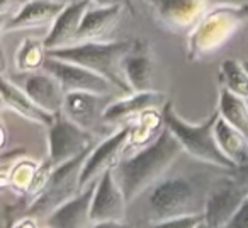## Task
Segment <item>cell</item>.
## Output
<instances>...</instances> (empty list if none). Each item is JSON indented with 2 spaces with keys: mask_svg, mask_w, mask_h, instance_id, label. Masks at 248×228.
Segmentation results:
<instances>
[{
  "mask_svg": "<svg viewBox=\"0 0 248 228\" xmlns=\"http://www.w3.org/2000/svg\"><path fill=\"white\" fill-rule=\"evenodd\" d=\"M182 152L184 148L179 140L165 126L155 142L136 152L135 155L121 160L114 170L128 203L135 201L145 191L160 182L162 176L172 167Z\"/></svg>",
  "mask_w": 248,
  "mask_h": 228,
  "instance_id": "1",
  "label": "cell"
},
{
  "mask_svg": "<svg viewBox=\"0 0 248 228\" xmlns=\"http://www.w3.org/2000/svg\"><path fill=\"white\" fill-rule=\"evenodd\" d=\"M135 46V39L126 41H87L66 46V48L51 49L49 56L60 60L77 63L92 72L106 77L116 89L123 90L124 94H131V87L126 82L123 73V60Z\"/></svg>",
  "mask_w": 248,
  "mask_h": 228,
  "instance_id": "2",
  "label": "cell"
},
{
  "mask_svg": "<svg viewBox=\"0 0 248 228\" xmlns=\"http://www.w3.org/2000/svg\"><path fill=\"white\" fill-rule=\"evenodd\" d=\"M248 21V5H219L206 12L187 36V60L197 62L224 46L240 26Z\"/></svg>",
  "mask_w": 248,
  "mask_h": 228,
  "instance_id": "3",
  "label": "cell"
},
{
  "mask_svg": "<svg viewBox=\"0 0 248 228\" xmlns=\"http://www.w3.org/2000/svg\"><path fill=\"white\" fill-rule=\"evenodd\" d=\"M162 111L165 126L175 135V138L182 145L184 152L189 153L194 159L201 160V162L221 167V169H226L230 172L236 169V165L221 152L216 136H214V125H216V119L219 116L217 111L209 119L199 123V125H192V123H187L186 119L180 118L170 100H167Z\"/></svg>",
  "mask_w": 248,
  "mask_h": 228,
  "instance_id": "4",
  "label": "cell"
},
{
  "mask_svg": "<svg viewBox=\"0 0 248 228\" xmlns=\"http://www.w3.org/2000/svg\"><path fill=\"white\" fill-rule=\"evenodd\" d=\"M148 203L155 221L202 213L201 210H197L199 196H197L196 186L192 184V180L182 176L162 179L160 182H156L150 189Z\"/></svg>",
  "mask_w": 248,
  "mask_h": 228,
  "instance_id": "5",
  "label": "cell"
},
{
  "mask_svg": "<svg viewBox=\"0 0 248 228\" xmlns=\"http://www.w3.org/2000/svg\"><path fill=\"white\" fill-rule=\"evenodd\" d=\"M89 152L82 153L80 157L63 163V165L55 167L48 186L31 203L28 214H32V216H45L46 214L48 216L58 206L65 204L66 201H70L80 193V174H82L83 162H85Z\"/></svg>",
  "mask_w": 248,
  "mask_h": 228,
  "instance_id": "6",
  "label": "cell"
},
{
  "mask_svg": "<svg viewBox=\"0 0 248 228\" xmlns=\"http://www.w3.org/2000/svg\"><path fill=\"white\" fill-rule=\"evenodd\" d=\"M247 196L248 187L238 182L233 176L217 179L204 197V221L211 228H224L233 220Z\"/></svg>",
  "mask_w": 248,
  "mask_h": 228,
  "instance_id": "7",
  "label": "cell"
},
{
  "mask_svg": "<svg viewBox=\"0 0 248 228\" xmlns=\"http://www.w3.org/2000/svg\"><path fill=\"white\" fill-rule=\"evenodd\" d=\"M92 147L90 133L77 126L63 113L56 114L55 123L48 128V160L55 167L63 165L89 152Z\"/></svg>",
  "mask_w": 248,
  "mask_h": 228,
  "instance_id": "8",
  "label": "cell"
},
{
  "mask_svg": "<svg viewBox=\"0 0 248 228\" xmlns=\"http://www.w3.org/2000/svg\"><path fill=\"white\" fill-rule=\"evenodd\" d=\"M129 136H131V123L121 126L114 135L107 136L104 142L90 150L80 174V191L99 180V177L109 169H116L124 150L129 147Z\"/></svg>",
  "mask_w": 248,
  "mask_h": 228,
  "instance_id": "9",
  "label": "cell"
},
{
  "mask_svg": "<svg viewBox=\"0 0 248 228\" xmlns=\"http://www.w3.org/2000/svg\"><path fill=\"white\" fill-rule=\"evenodd\" d=\"M43 70L55 75L66 94L93 92L99 94V96H109L110 89L114 87L112 82H109L106 77L92 72L90 68L66 62V60L55 58V56H48Z\"/></svg>",
  "mask_w": 248,
  "mask_h": 228,
  "instance_id": "10",
  "label": "cell"
},
{
  "mask_svg": "<svg viewBox=\"0 0 248 228\" xmlns=\"http://www.w3.org/2000/svg\"><path fill=\"white\" fill-rule=\"evenodd\" d=\"M158 22L172 33L192 31L206 16L209 0H145Z\"/></svg>",
  "mask_w": 248,
  "mask_h": 228,
  "instance_id": "11",
  "label": "cell"
},
{
  "mask_svg": "<svg viewBox=\"0 0 248 228\" xmlns=\"http://www.w3.org/2000/svg\"><path fill=\"white\" fill-rule=\"evenodd\" d=\"M126 194L116 177V170L109 169L95 182L90 206L93 223L99 221H124L126 216Z\"/></svg>",
  "mask_w": 248,
  "mask_h": 228,
  "instance_id": "12",
  "label": "cell"
},
{
  "mask_svg": "<svg viewBox=\"0 0 248 228\" xmlns=\"http://www.w3.org/2000/svg\"><path fill=\"white\" fill-rule=\"evenodd\" d=\"M14 82L49 114H60L63 111L66 92L63 90L60 80L46 70L19 73L14 77Z\"/></svg>",
  "mask_w": 248,
  "mask_h": 228,
  "instance_id": "13",
  "label": "cell"
},
{
  "mask_svg": "<svg viewBox=\"0 0 248 228\" xmlns=\"http://www.w3.org/2000/svg\"><path fill=\"white\" fill-rule=\"evenodd\" d=\"M165 94L156 90H146V92H131L124 94L121 99L109 102L104 109L102 119L106 125H129L140 114L148 109H162L165 106Z\"/></svg>",
  "mask_w": 248,
  "mask_h": 228,
  "instance_id": "14",
  "label": "cell"
},
{
  "mask_svg": "<svg viewBox=\"0 0 248 228\" xmlns=\"http://www.w3.org/2000/svg\"><path fill=\"white\" fill-rule=\"evenodd\" d=\"M92 5L93 4L89 0H77L73 4H66L55 22L49 26L48 34L45 36V45L48 51L75 45L77 33L83 21V16Z\"/></svg>",
  "mask_w": 248,
  "mask_h": 228,
  "instance_id": "15",
  "label": "cell"
},
{
  "mask_svg": "<svg viewBox=\"0 0 248 228\" xmlns=\"http://www.w3.org/2000/svg\"><path fill=\"white\" fill-rule=\"evenodd\" d=\"M66 7L65 2L60 0H28L22 7L4 24L2 33L26 31L41 26H51L60 12Z\"/></svg>",
  "mask_w": 248,
  "mask_h": 228,
  "instance_id": "16",
  "label": "cell"
},
{
  "mask_svg": "<svg viewBox=\"0 0 248 228\" xmlns=\"http://www.w3.org/2000/svg\"><path fill=\"white\" fill-rule=\"evenodd\" d=\"M107 104L109 102H106V96L93 92H70L65 97L62 113L72 123L90 133L99 121L104 123L102 114Z\"/></svg>",
  "mask_w": 248,
  "mask_h": 228,
  "instance_id": "17",
  "label": "cell"
},
{
  "mask_svg": "<svg viewBox=\"0 0 248 228\" xmlns=\"http://www.w3.org/2000/svg\"><path fill=\"white\" fill-rule=\"evenodd\" d=\"M97 182V180H95ZM95 182L90 184L83 191H80L75 197L66 201L65 204L56 208L53 213L48 214L49 228H92L93 220L90 216L92 196L95 189Z\"/></svg>",
  "mask_w": 248,
  "mask_h": 228,
  "instance_id": "18",
  "label": "cell"
},
{
  "mask_svg": "<svg viewBox=\"0 0 248 228\" xmlns=\"http://www.w3.org/2000/svg\"><path fill=\"white\" fill-rule=\"evenodd\" d=\"M153 55L145 39H135V46L123 60V73L133 92H146L152 89Z\"/></svg>",
  "mask_w": 248,
  "mask_h": 228,
  "instance_id": "19",
  "label": "cell"
},
{
  "mask_svg": "<svg viewBox=\"0 0 248 228\" xmlns=\"http://www.w3.org/2000/svg\"><path fill=\"white\" fill-rule=\"evenodd\" d=\"M0 82H2L0 83L2 85V96L0 97H2V106L4 107L14 111L16 114L22 116L28 121L34 123V125L49 128L55 123V114H49L48 111L39 107L16 82H11L5 75H2Z\"/></svg>",
  "mask_w": 248,
  "mask_h": 228,
  "instance_id": "20",
  "label": "cell"
},
{
  "mask_svg": "<svg viewBox=\"0 0 248 228\" xmlns=\"http://www.w3.org/2000/svg\"><path fill=\"white\" fill-rule=\"evenodd\" d=\"M124 11V5H109V7H97L92 5L83 16V21L77 33V43L87 41H102L109 31L116 26L121 12Z\"/></svg>",
  "mask_w": 248,
  "mask_h": 228,
  "instance_id": "21",
  "label": "cell"
},
{
  "mask_svg": "<svg viewBox=\"0 0 248 228\" xmlns=\"http://www.w3.org/2000/svg\"><path fill=\"white\" fill-rule=\"evenodd\" d=\"M214 136L219 145L221 152L231 160L236 167L247 160L248 157V135L240 131L238 128L231 126L224 121L221 116H217L216 125H214Z\"/></svg>",
  "mask_w": 248,
  "mask_h": 228,
  "instance_id": "22",
  "label": "cell"
},
{
  "mask_svg": "<svg viewBox=\"0 0 248 228\" xmlns=\"http://www.w3.org/2000/svg\"><path fill=\"white\" fill-rule=\"evenodd\" d=\"M165 128L162 109H148L131 123V136L129 147L133 148H145L160 136ZM128 147V148H129Z\"/></svg>",
  "mask_w": 248,
  "mask_h": 228,
  "instance_id": "23",
  "label": "cell"
},
{
  "mask_svg": "<svg viewBox=\"0 0 248 228\" xmlns=\"http://www.w3.org/2000/svg\"><path fill=\"white\" fill-rule=\"evenodd\" d=\"M219 116L228 121L231 126L238 128L248 135V100L236 96L231 90L221 87L219 89V106H217Z\"/></svg>",
  "mask_w": 248,
  "mask_h": 228,
  "instance_id": "24",
  "label": "cell"
},
{
  "mask_svg": "<svg viewBox=\"0 0 248 228\" xmlns=\"http://www.w3.org/2000/svg\"><path fill=\"white\" fill-rule=\"evenodd\" d=\"M48 48L45 45V39L26 38L21 43L17 53H16L14 65L19 73L38 72L45 68V63L48 60Z\"/></svg>",
  "mask_w": 248,
  "mask_h": 228,
  "instance_id": "25",
  "label": "cell"
},
{
  "mask_svg": "<svg viewBox=\"0 0 248 228\" xmlns=\"http://www.w3.org/2000/svg\"><path fill=\"white\" fill-rule=\"evenodd\" d=\"M217 80L221 87L248 100V70L245 68L243 62H238L234 58L224 60L219 66Z\"/></svg>",
  "mask_w": 248,
  "mask_h": 228,
  "instance_id": "26",
  "label": "cell"
},
{
  "mask_svg": "<svg viewBox=\"0 0 248 228\" xmlns=\"http://www.w3.org/2000/svg\"><path fill=\"white\" fill-rule=\"evenodd\" d=\"M39 165H41V163L29 159L28 155L19 159L17 162L14 163V167L11 169V172H9L7 182H5V186L2 187V189H11V191H14V193L26 194V196H28V191H29V187H31L32 180H34Z\"/></svg>",
  "mask_w": 248,
  "mask_h": 228,
  "instance_id": "27",
  "label": "cell"
},
{
  "mask_svg": "<svg viewBox=\"0 0 248 228\" xmlns=\"http://www.w3.org/2000/svg\"><path fill=\"white\" fill-rule=\"evenodd\" d=\"M204 221L202 213L201 214H189V216L170 218V220H160L150 223L146 228H197Z\"/></svg>",
  "mask_w": 248,
  "mask_h": 228,
  "instance_id": "28",
  "label": "cell"
},
{
  "mask_svg": "<svg viewBox=\"0 0 248 228\" xmlns=\"http://www.w3.org/2000/svg\"><path fill=\"white\" fill-rule=\"evenodd\" d=\"M224 228H248V196L233 216V220L226 225Z\"/></svg>",
  "mask_w": 248,
  "mask_h": 228,
  "instance_id": "29",
  "label": "cell"
},
{
  "mask_svg": "<svg viewBox=\"0 0 248 228\" xmlns=\"http://www.w3.org/2000/svg\"><path fill=\"white\" fill-rule=\"evenodd\" d=\"M231 176H233L238 182H241L243 186L248 187V157L240 167H236L234 170H231Z\"/></svg>",
  "mask_w": 248,
  "mask_h": 228,
  "instance_id": "30",
  "label": "cell"
},
{
  "mask_svg": "<svg viewBox=\"0 0 248 228\" xmlns=\"http://www.w3.org/2000/svg\"><path fill=\"white\" fill-rule=\"evenodd\" d=\"M11 228H39L38 227V220L32 214H26V216H21L11 225Z\"/></svg>",
  "mask_w": 248,
  "mask_h": 228,
  "instance_id": "31",
  "label": "cell"
},
{
  "mask_svg": "<svg viewBox=\"0 0 248 228\" xmlns=\"http://www.w3.org/2000/svg\"><path fill=\"white\" fill-rule=\"evenodd\" d=\"M92 228H135L126 221H99Z\"/></svg>",
  "mask_w": 248,
  "mask_h": 228,
  "instance_id": "32",
  "label": "cell"
},
{
  "mask_svg": "<svg viewBox=\"0 0 248 228\" xmlns=\"http://www.w3.org/2000/svg\"><path fill=\"white\" fill-rule=\"evenodd\" d=\"M89 2H92L97 7H109V5H121V4L124 5V0H89Z\"/></svg>",
  "mask_w": 248,
  "mask_h": 228,
  "instance_id": "33",
  "label": "cell"
},
{
  "mask_svg": "<svg viewBox=\"0 0 248 228\" xmlns=\"http://www.w3.org/2000/svg\"><path fill=\"white\" fill-rule=\"evenodd\" d=\"M17 0H0V7H2V12H7L12 5L16 4Z\"/></svg>",
  "mask_w": 248,
  "mask_h": 228,
  "instance_id": "34",
  "label": "cell"
},
{
  "mask_svg": "<svg viewBox=\"0 0 248 228\" xmlns=\"http://www.w3.org/2000/svg\"><path fill=\"white\" fill-rule=\"evenodd\" d=\"M124 5H126V9H128L129 12H135V7H133V0H124Z\"/></svg>",
  "mask_w": 248,
  "mask_h": 228,
  "instance_id": "35",
  "label": "cell"
},
{
  "mask_svg": "<svg viewBox=\"0 0 248 228\" xmlns=\"http://www.w3.org/2000/svg\"><path fill=\"white\" fill-rule=\"evenodd\" d=\"M197 228H211V227H209V225L206 223V221H202V223H201V225H199V227H197Z\"/></svg>",
  "mask_w": 248,
  "mask_h": 228,
  "instance_id": "36",
  "label": "cell"
},
{
  "mask_svg": "<svg viewBox=\"0 0 248 228\" xmlns=\"http://www.w3.org/2000/svg\"><path fill=\"white\" fill-rule=\"evenodd\" d=\"M243 65H245V68L248 70V62H243Z\"/></svg>",
  "mask_w": 248,
  "mask_h": 228,
  "instance_id": "37",
  "label": "cell"
}]
</instances>
